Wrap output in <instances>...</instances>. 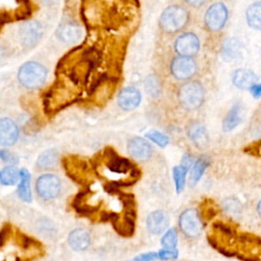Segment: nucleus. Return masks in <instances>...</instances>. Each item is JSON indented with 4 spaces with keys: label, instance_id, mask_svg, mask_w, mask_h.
<instances>
[{
    "label": "nucleus",
    "instance_id": "6",
    "mask_svg": "<svg viewBox=\"0 0 261 261\" xmlns=\"http://www.w3.org/2000/svg\"><path fill=\"white\" fill-rule=\"evenodd\" d=\"M43 36V27L37 20L23 21L18 28V38L22 46L34 47Z\"/></svg>",
    "mask_w": 261,
    "mask_h": 261
},
{
    "label": "nucleus",
    "instance_id": "16",
    "mask_svg": "<svg viewBox=\"0 0 261 261\" xmlns=\"http://www.w3.org/2000/svg\"><path fill=\"white\" fill-rule=\"evenodd\" d=\"M258 77L256 74L249 69L240 68L237 69L232 74V83L233 85L242 90H250L253 86L256 85Z\"/></svg>",
    "mask_w": 261,
    "mask_h": 261
},
{
    "label": "nucleus",
    "instance_id": "25",
    "mask_svg": "<svg viewBox=\"0 0 261 261\" xmlns=\"http://www.w3.org/2000/svg\"><path fill=\"white\" fill-rule=\"evenodd\" d=\"M145 90L147 94L152 98H157L160 94V84L157 77L153 74H150L145 80Z\"/></svg>",
    "mask_w": 261,
    "mask_h": 261
},
{
    "label": "nucleus",
    "instance_id": "4",
    "mask_svg": "<svg viewBox=\"0 0 261 261\" xmlns=\"http://www.w3.org/2000/svg\"><path fill=\"white\" fill-rule=\"evenodd\" d=\"M178 101L180 105L188 110L199 108L204 101L202 85L198 82H188L184 84L178 91Z\"/></svg>",
    "mask_w": 261,
    "mask_h": 261
},
{
    "label": "nucleus",
    "instance_id": "23",
    "mask_svg": "<svg viewBox=\"0 0 261 261\" xmlns=\"http://www.w3.org/2000/svg\"><path fill=\"white\" fill-rule=\"evenodd\" d=\"M207 165H208V161L204 158L197 159L194 162L192 170H191V175H190V185L192 187H194L199 181V179L201 178Z\"/></svg>",
    "mask_w": 261,
    "mask_h": 261
},
{
    "label": "nucleus",
    "instance_id": "20",
    "mask_svg": "<svg viewBox=\"0 0 261 261\" xmlns=\"http://www.w3.org/2000/svg\"><path fill=\"white\" fill-rule=\"evenodd\" d=\"M189 138L200 148L204 147L207 144L208 137L205 127L200 123H193L188 127Z\"/></svg>",
    "mask_w": 261,
    "mask_h": 261
},
{
    "label": "nucleus",
    "instance_id": "14",
    "mask_svg": "<svg viewBox=\"0 0 261 261\" xmlns=\"http://www.w3.org/2000/svg\"><path fill=\"white\" fill-rule=\"evenodd\" d=\"M169 224L168 215L163 210H155L151 212L146 219V226L150 233L160 234L166 230Z\"/></svg>",
    "mask_w": 261,
    "mask_h": 261
},
{
    "label": "nucleus",
    "instance_id": "3",
    "mask_svg": "<svg viewBox=\"0 0 261 261\" xmlns=\"http://www.w3.org/2000/svg\"><path fill=\"white\" fill-rule=\"evenodd\" d=\"M35 189L39 198L44 201H51L60 195L61 181L56 174L45 172L38 176Z\"/></svg>",
    "mask_w": 261,
    "mask_h": 261
},
{
    "label": "nucleus",
    "instance_id": "33",
    "mask_svg": "<svg viewBox=\"0 0 261 261\" xmlns=\"http://www.w3.org/2000/svg\"><path fill=\"white\" fill-rule=\"evenodd\" d=\"M250 92L253 95V97L260 98L261 97V84H256L255 86H253L250 89Z\"/></svg>",
    "mask_w": 261,
    "mask_h": 261
},
{
    "label": "nucleus",
    "instance_id": "32",
    "mask_svg": "<svg viewBox=\"0 0 261 261\" xmlns=\"http://www.w3.org/2000/svg\"><path fill=\"white\" fill-rule=\"evenodd\" d=\"M156 258H158L157 253L151 252V253H145V254H142L140 256H137L130 261H153Z\"/></svg>",
    "mask_w": 261,
    "mask_h": 261
},
{
    "label": "nucleus",
    "instance_id": "7",
    "mask_svg": "<svg viewBox=\"0 0 261 261\" xmlns=\"http://www.w3.org/2000/svg\"><path fill=\"white\" fill-rule=\"evenodd\" d=\"M227 15V8L223 3H214L205 13V24L210 31H219L225 24Z\"/></svg>",
    "mask_w": 261,
    "mask_h": 261
},
{
    "label": "nucleus",
    "instance_id": "13",
    "mask_svg": "<svg viewBox=\"0 0 261 261\" xmlns=\"http://www.w3.org/2000/svg\"><path fill=\"white\" fill-rule=\"evenodd\" d=\"M67 244L71 250L75 252H84L90 248L92 244V238L87 229L77 227L68 233Z\"/></svg>",
    "mask_w": 261,
    "mask_h": 261
},
{
    "label": "nucleus",
    "instance_id": "8",
    "mask_svg": "<svg viewBox=\"0 0 261 261\" xmlns=\"http://www.w3.org/2000/svg\"><path fill=\"white\" fill-rule=\"evenodd\" d=\"M197 70V64L192 57L177 56L170 63L171 74L179 81L191 79Z\"/></svg>",
    "mask_w": 261,
    "mask_h": 261
},
{
    "label": "nucleus",
    "instance_id": "30",
    "mask_svg": "<svg viewBox=\"0 0 261 261\" xmlns=\"http://www.w3.org/2000/svg\"><path fill=\"white\" fill-rule=\"evenodd\" d=\"M0 159L5 163H9V165H15L16 166V164L18 162V158L16 157V155L11 153L7 149H1L0 150Z\"/></svg>",
    "mask_w": 261,
    "mask_h": 261
},
{
    "label": "nucleus",
    "instance_id": "1",
    "mask_svg": "<svg viewBox=\"0 0 261 261\" xmlns=\"http://www.w3.org/2000/svg\"><path fill=\"white\" fill-rule=\"evenodd\" d=\"M48 75L47 68L37 61H27L17 70V81L25 89L41 88Z\"/></svg>",
    "mask_w": 261,
    "mask_h": 261
},
{
    "label": "nucleus",
    "instance_id": "29",
    "mask_svg": "<svg viewBox=\"0 0 261 261\" xmlns=\"http://www.w3.org/2000/svg\"><path fill=\"white\" fill-rule=\"evenodd\" d=\"M224 52L226 55H229L231 58H234L241 53V45L238 42V40L231 39L227 40L224 46Z\"/></svg>",
    "mask_w": 261,
    "mask_h": 261
},
{
    "label": "nucleus",
    "instance_id": "26",
    "mask_svg": "<svg viewBox=\"0 0 261 261\" xmlns=\"http://www.w3.org/2000/svg\"><path fill=\"white\" fill-rule=\"evenodd\" d=\"M161 246L163 249L176 250L177 246V233L174 228L168 229L161 239Z\"/></svg>",
    "mask_w": 261,
    "mask_h": 261
},
{
    "label": "nucleus",
    "instance_id": "10",
    "mask_svg": "<svg viewBox=\"0 0 261 261\" xmlns=\"http://www.w3.org/2000/svg\"><path fill=\"white\" fill-rule=\"evenodd\" d=\"M126 151L130 157L139 161L148 160L153 152L151 144L141 137H134L127 141Z\"/></svg>",
    "mask_w": 261,
    "mask_h": 261
},
{
    "label": "nucleus",
    "instance_id": "34",
    "mask_svg": "<svg viewBox=\"0 0 261 261\" xmlns=\"http://www.w3.org/2000/svg\"><path fill=\"white\" fill-rule=\"evenodd\" d=\"M5 53H6L5 47H3L2 45H0V59H2V58L5 56Z\"/></svg>",
    "mask_w": 261,
    "mask_h": 261
},
{
    "label": "nucleus",
    "instance_id": "15",
    "mask_svg": "<svg viewBox=\"0 0 261 261\" xmlns=\"http://www.w3.org/2000/svg\"><path fill=\"white\" fill-rule=\"evenodd\" d=\"M82 34L81 27L73 21H67L60 24L56 31L58 39L67 44L76 43L81 39Z\"/></svg>",
    "mask_w": 261,
    "mask_h": 261
},
{
    "label": "nucleus",
    "instance_id": "11",
    "mask_svg": "<svg viewBox=\"0 0 261 261\" xmlns=\"http://www.w3.org/2000/svg\"><path fill=\"white\" fill-rule=\"evenodd\" d=\"M19 137V128L14 120L9 117L0 118V146H13Z\"/></svg>",
    "mask_w": 261,
    "mask_h": 261
},
{
    "label": "nucleus",
    "instance_id": "12",
    "mask_svg": "<svg viewBox=\"0 0 261 261\" xmlns=\"http://www.w3.org/2000/svg\"><path fill=\"white\" fill-rule=\"evenodd\" d=\"M142 100V95L141 92L132 86L123 88L117 97V104L118 106L125 110V111H130L136 109Z\"/></svg>",
    "mask_w": 261,
    "mask_h": 261
},
{
    "label": "nucleus",
    "instance_id": "22",
    "mask_svg": "<svg viewBox=\"0 0 261 261\" xmlns=\"http://www.w3.org/2000/svg\"><path fill=\"white\" fill-rule=\"evenodd\" d=\"M242 120V107L241 105H234L226 114L223 119L222 128L224 132H230Z\"/></svg>",
    "mask_w": 261,
    "mask_h": 261
},
{
    "label": "nucleus",
    "instance_id": "24",
    "mask_svg": "<svg viewBox=\"0 0 261 261\" xmlns=\"http://www.w3.org/2000/svg\"><path fill=\"white\" fill-rule=\"evenodd\" d=\"M189 169L184 166V165H178V166H174L173 167V179H174V184H175V189L177 193H180L184 190L185 184H186V175H187V171Z\"/></svg>",
    "mask_w": 261,
    "mask_h": 261
},
{
    "label": "nucleus",
    "instance_id": "18",
    "mask_svg": "<svg viewBox=\"0 0 261 261\" xmlns=\"http://www.w3.org/2000/svg\"><path fill=\"white\" fill-rule=\"evenodd\" d=\"M19 182L17 186V196L18 198L27 203L32 201V192H31V174L25 168L19 169Z\"/></svg>",
    "mask_w": 261,
    "mask_h": 261
},
{
    "label": "nucleus",
    "instance_id": "31",
    "mask_svg": "<svg viewBox=\"0 0 261 261\" xmlns=\"http://www.w3.org/2000/svg\"><path fill=\"white\" fill-rule=\"evenodd\" d=\"M158 258L162 260H170L177 257V251L176 250H167V249H161L158 253Z\"/></svg>",
    "mask_w": 261,
    "mask_h": 261
},
{
    "label": "nucleus",
    "instance_id": "28",
    "mask_svg": "<svg viewBox=\"0 0 261 261\" xmlns=\"http://www.w3.org/2000/svg\"><path fill=\"white\" fill-rule=\"evenodd\" d=\"M146 138L151 140L152 142H154L156 145L160 146V147H165L168 142H169V139L167 136H165L164 134L160 133V132H157V130H152V132H149L146 134Z\"/></svg>",
    "mask_w": 261,
    "mask_h": 261
},
{
    "label": "nucleus",
    "instance_id": "17",
    "mask_svg": "<svg viewBox=\"0 0 261 261\" xmlns=\"http://www.w3.org/2000/svg\"><path fill=\"white\" fill-rule=\"evenodd\" d=\"M59 164V154L55 149H47L43 151L36 161V167L39 170H52Z\"/></svg>",
    "mask_w": 261,
    "mask_h": 261
},
{
    "label": "nucleus",
    "instance_id": "2",
    "mask_svg": "<svg viewBox=\"0 0 261 261\" xmlns=\"http://www.w3.org/2000/svg\"><path fill=\"white\" fill-rule=\"evenodd\" d=\"M189 21V12L179 5L166 7L159 18V27L166 34H174L182 30Z\"/></svg>",
    "mask_w": 261,
    "mask_h": 261
},
{
    "label": "nucleus",
    "instance_id": "9",
    "mask_svg": "<svg viewBox=\"0 0 261 261\" xmlns=\"http://www.w3.org/2000/svg\"><path fill=\"white\" fill-rule=\"evenodd\" d=\"M174 49L179 56L192 57L196 55L200 49V41L198 37L192 33L179 35L174 42Z\"/></svg>",
    "mask_w": 261,
    "mask_h": 261
},
{
    "label": "nucleus",
    "instance_id": "21",
    "mask_svg": "<svg viewBox=\"0 0 261 261\" xmlns=\"http://www.w3.org/2000/svg\"><path fill=\"white\" fill-rule=\"evenodd\" d=\"M248 24L258 31H261V1L251 4L246 11Z\"/></svg>",
    "mask_w": 261,
    "mask_h": 261
},
{
    "label": "nucleus",
    "instance_id": "19",
    "mask_svg": "<svg viewBox=\"0 0 261 261\" xmlns=\"http://www.w3.org/2000/svg\"><path fill=\"white\" fill-rule=\"evenodd\" d=\"M19 169L15 165H6L0 169V184L2 186H14L19 182Z\"/></svg>",
    "mask_w": 261,
    "mask_h": 261
},
{
    "label": "nucleus",
    "instance_id": "36",
    "mask_svg": "<svg viewBox=\"0 0 261 261\" xmlns=\"http://www.w3.org/2000/svg\"><path fill=\"white\" fill-rule=\"evenodd\" d=\"M257 212H258V214H259V216L261 218V200L259 201V203L257 205Z\"/></svg>",
    "mask_w": 261,
    "mask_h": 261
},
{
    "label": "nucleus",
    "instance_id": "27",
    "mask_svg": "<svg viewBox=\"0 0 261 261\" xmlns=\"http://www.w3.org/2000/svg\"><path fill=\"white\" fill-rule=\"evenodd\" d=\"M223 207H224V210L232 216H237V215L241 214V211H242V207H241L240 202L238 200L233 199V198L226 199L223 202Z\"/></svg>",
    "mask_w": 261,
    "mask_h": 261
},
{
    "label": "nucleus",
    "instance_id": "5",
    "mask_svg": "<svg viewBox=\"0 0 261 261\" xmlns=\"http://www.w3.org/2000/svg\"><path fill=\"white\" fill-rule=\"evenodd\" d=\"M178 226L180 231L188 238L198 237L203 228L202 220L196 209L185 210L178 217Z\"/></svg>",
    "mask_w": 261,
    "mask_h": 261
},
{
    "label": "nucleus",
    "instance_id": "35",
    "mask_svg": "<svg viewBox=\"0 0 261 261\" xmlns=\"http://www.w3.org/2000/svg\"><path fill=\"white\" fill-rule=\"evenodd\" d=\"M189 4H191V5H194V6H200V5H202L204 2L203 1H194V2H188Z\"/></svg>",
    "mask_w": 261,
    "mask_h": 261
}]
</instances>
